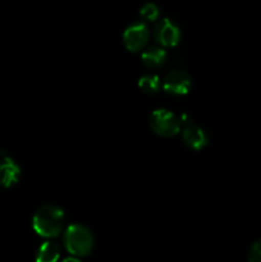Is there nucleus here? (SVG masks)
Returning a JSON list of instances; mask_svg holds the SVG:
<instances>
[{
	"label": "nucleus",
	"mask_w": 261,
	"mask_h": 262,
	"mask_svg": "<svg viewBox=\"0 0 261 262\" xmlns=\"http://www.w3.org/2000/svg\"><path fill=\"white\" fill-rule=\"evenodd\" d=\"M140 15L147 22H154L159 17V8L153 3H147L140 10Z\"/></svg>",
	"instance_id": "obj_12"
},
{
	"label": "nucleus",
	"mask_w": 261,
	"mask_h": 262,
	"mask_svg": "<svg viewBox=\"0 0 261 262\" xmlns=\"http://www.w3.org/2000/svg\"><path fill=\"white\" fill-rule=\"evenodd\" d=\"M191 84V77L186 72L177 69V71H171L166 74L163 82V89L168 94L182 96V95L188 94Z\"/></svg>",
	"instance_id": "obj_6"
},
{
	"label": "nucleus",
	"mask_w": 261,
	"mask_h": 262,
	"mask_svg": "<svg viewBox=\"0 0 261 262\" xmlns=\"http://www.w3.org/2000/svg\"><path fill=\"white\" fill-rule=\"evenodd\" d=\"M154 37L161 46L173 48L181 41V31L178 26L168 18L160 19L154 28Z\"/></svg>",
	"instance_id": "obj_4"
},
{
	"label": "nucleus",
	"mask_w": 261,
	"mask_h": 262,
	"mask_svg": "<svg viewBox=\"0 0 261 262\" xmlns=\"http://www.w3.org/2000/svg\"><path fill=\"white\" fill-rule=\"evenodd\" d=\"M66 250L74 256L90 255L94 247V237L89 228L81 224H72L66 229L63 238Z\"/></svg>",
	"instance_id": "obj_2"
},
{
	"label": "nucleus",
	"mask_w": 261,
	"mask_h": 262,
	"mask_svg": "<svg viewBox=\"0 0 261 262\" xmlns=\"http://www.w3.org/2000/svg\"><path fill=\"white\" fill-rule=\"evenodd\" d=\"M141 60L147 68H158L166 60V51L159 46H150L141 54Z\"/></svg>",
	"instance_id": "obj_9"
},
{
	"label": "nucleus",
	"mask_w": 261,
	"mask_h": 262,
	"mask_svg": "<svg viewBox=\"0 0 261 262\" xmlns=\"http://www.w3.org/2000/svg\"><path fill=\"white\" fill-rule=\"evenodd\" d=\"M20 177V169L13 159L4 158L0 161V187L10 188L14 186Z\"/></svg>",
	"instance_id": "obj_8"
},
{
	"label": "nucleus",
	"mask_w": 261,
	"mask_h": 262,
	"mask_svg": "<svg viewBox=\"0 0 261 262\" xmlns=\"http://www.w3.org/2000/svg\"><path fill=\"white\" fill-rule=\"evenodd\" d=\"M61 262H81L78 260V258H76V257H68V258H66V260H63Z\"/></svg>",
	"instance_id": "obj_14"
},
{
	"label": "nucleus",
	"mask_w": 261,
	"mask_h": 262,
	"mask_svg": "<svg viewBox=\"0 0 261 262\" xmlns=\"http://www.w3.org/2000/svg\"><path fill=\"white\" fill-rule=\"evenodd\" d=\"M150 127L161 137H173L181 132L179 118L165 109H159L151 114Z\"/></svg>",
	"instance_id": "obj_3"
},
{
	"label": "nucleus",
	"mask_w": 261,
	"mask_h": 262,
	"mask_svg": "<svg viewBox=\"0 0 261 262\" xmlns=\"http://www.w3.org/2000/svg\"><path fill=\"white\" fill-rule=\"evenodd\" d=\"M138 87L145 94H155L160 89V79L155 74H146L138 81Z\"/></svg>",
	"instance_id": "obj_11"
},
{
	"label": "nucleus",
	"mask_w": 261,
	"mask_h": 262,
	"mask_svg": "<svg viewBox=\"0 0 261 262\" xmlns=\"http://www.w3.org/2000/svg\"><path fill=\"white\" fill-rule=\"evenodd\" d=\"M63 210L54 205H45L33 215V230L44 238H56L63 230Z\"/></svg>",
	"instance_id": "obj_1"
},
{
	"label": "nucleus",
	"mask_w": 261,
	"mask_h": 262,
	"mask_svg": "<svg viewBox=\"0 0 261 262\" xmlns=\"http://www.w3.org/2000/svg\"><path fill=\"white\" fill-rule=\"evenodd\" d=\"M248 262H261V239L256 241L248 252Z\"/></svg>",
	"instance_id": "obj_13"
},
{
	"label": "nucleus",
	"mask_w": 261,
	"mask_h": 262,
	"mask_svg": "<svg viewBox=\"0 0 261 262\" xmlns=\"http://www.w3.org/2000/svg\"><path fill=\"white\" fill-rule=\"evenodd\" d=\"M60 256V248L55 242H45L36 253V262H56Z\"/></svg>",
	"instance_id": "obj_10"
},
{
	"label": "nucleus",
	"mask_w": 261,
	"mask_h": 262,
	"mask_svg": "<svg viewBox=\"0 0 261 262\" xmlns=\"http://www.w3.org/2000/svg\"><path fill=\"white\" fill-rule=\"evenodd\" d=\"M150 32L145 23H135V25L127 27L123 33V43L125 49L132 53L142 50L147 43Z\"/></svg>",
	"instance_id": "obj_5"
},
{
	"label": "nucleus",
	"mask_w": 261,
	"mask_h": 262,
	"mask_svg": "<svg viewBox=\"0 0 261 262\" xmlns=\"http://www.w3.org/2000/svg\"><path fill=\"white\" fill-rule=\"evenodd\" d=\"M182 140H183L184 145L192 150H202L209 142V138H207L205 130L193 124H189L183 128Z\"/></svg>",
	"instance_id": "obj_7"
}]
</instances>
